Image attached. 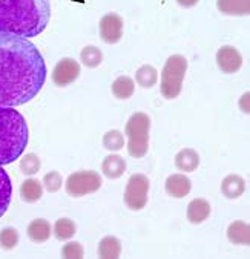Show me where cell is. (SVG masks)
Here are the masks:
<instances>
[{
	"mask_svg": "<svg viewBox=\"0 0 250 259\" xmlns=\"http://www.w3.org/2000/svg\"><path fill=\"white\" fill-rule=\"evenodd\" d=\"M45 80L46 65L37 46L25 37L0 34V106L26 105Z\"/></svg>",
	"mask_w": 250,
	"mask_h": 259,
	"instance_id": "cell-1",
	"label": "cell"
},
{
	"mask_svg": "<svg viewBox=\"0 0 250 259\" xmlns=\"http://www.w3.org/2000/svg\"><path fill=\"white\" fill-rule=\"evenodd\" d=\"M51 19L49 0H0V34L37 37Z\"/></svg>",
	"mask_w": 250,
	"mask_h": 259,
	"instance_id": "cell-2",
	"label": "cell"
},
{
	"mask_svg": "<svg viewBox=\"0 0 250 259\" xmlns=\"http://www.w3.org/2000/svg\"><path fill=\"white\" fill-rule=\"evenodd\" d=\"M28 140L29 129L25 117L14 108L0 106V166L19 160Z\"/></svg>",
	"mask_w": 250,
	"mask_h": 259,
	"instance_id": "cell-3",
	"label": "cell"
},
{
	"mask_svg": "<svg viewBox=\"0 0 250 259\" xmlns=\"http://www.w3.org/2000/svg\"><path fill=\"white\" fill-rule=\"evenodd\" d=\"M149 131L151 118L144 112H135L126 123L124 132L128 135V152L132 158H143L149 149Z\"/></svg>",
	"mask_w": 250,
	"mask_h": 259,
	"instance_id": "cell-4",
	"label": "cell"
},
{
	"mask_svg": "<svg viewBox=\"0 0 250 259\" xmlns=\"http://www.w3.org/2000/svg\"><path fill=\"white\" fill-rule=\"evenodd\" d=\"M187 71V60L181 54L171 56L161 71V95L168 100H175L183 91V81Z\"/></svg>",
	"mask_w": 250,
	"mask_h": 259,
	"instance_id": "cell-5",
	"label": "cell"
},
{
	"mask_svg": "<svg viewBox=\"0 0 250 259\" xmlns=\"http://www.w3.org/2000/svg\"><path fill=\"white\" fill-rule=\"evenodd\" d=\"M102 184H103V181H102V177H100L98 172L78 170V172H74L68 177V180L65 183V189H66V193L69 196L80 198V196L95 193L97 190H100Z\"/></svg>",
	"mask_w": 250,
	"mask_h": 259,
	"instance_id": "cell-6",
	"label": "cell"
},
{
	"mask_svg": "<svg viewBox=\"0 0 250 259\" xmlns=\"http://www.w3.org/2000/svg\"><path fill=\"white\" fill-rule=\"evenodd\" d=\"M149 186H151V181L143 174H134L128 180L124 189V204L128 209L134 212L144 209L149 198Z\"/></svg>",
	"mask_w": 250,
	"mask_h": 259,
	"instance_id": "cell-7",
	"label": "cell"
},
{
	"mask_svg": "<svg viewBox=\"0 0 250 259\" xmlns=\"http://www.w3.org/2000/svg\"><path fill=\"white\" fill-rule=\"evenodd\" d=\"M123 17L117 13H108L98 23V31H100V38L108 45H115L121 40L123 37Z\"/></svg>",
	"mask_w": 250,
	"mask_h": 259,
	"instance_id": "cell-8",
	"label": "cell"
},
{
	"mask_svg": "<svg viewBox=\"0 0 250 259\" xmlns=\"http://www.w3.org/2000/svg\"><path fill=\"white\" fill-rule=\"evenodd\" d=\"M81 74V68L80 63L75 62L71 57H65L60 62H57V65L53 69V81L56 86L65 88L69 86L71 83H74Z\"/></svg>",
	"mask_w": 250,
	"mask_h": 259,
	"instance_id": "cell-9",
	"label": "cell"
},
{
	"mask_svg": "<svg viewBox=\"0 0 250 259\" xmlns=\"http://www.w3.org/2000/svg\"><path fill=\"white\" fill-rule=\"evenodd\" d=\"M217 65L223 74H235L242 66V56L232 45H224L217 53Z\"/></svg>",
	"mask_w": 250,
	"mask_h": 259,
	"instance_id": "cell-10",
	"label": "cell"
},
{
	"mask_svg": "<svg viewBox=\"0 0 250 259\" xmlns=\"http://www.w3.org/2000/svg\"><path fill=\"white\" fill-rule=\"evenodd\" d=\"M211 212H212V207L207 199L195 198L187 205V220L193 226L203 224L211 217Z\"/></svg>",
	"mask_w": 250,
	"mask_h": 259,
	"instance_id": "cell-11",
	"label": "cell"
},
{
	"mask_svg": "<svg viewBox=\"0 0 250 259\" xmlns=\"http://www.w3.org/2000/svg\"><path fill=\"white\" fill-rule=\"evenodd\" d=\"M164 187H166V192L169 196L180 199V198H184L190 193L192 181L189 177H186L183 174H174V175L168 177Z\"/></svg>",
	"mask_w": 250,
	"mask_h": 259,
	"instance_id": "cell-12",
	"label": "cell"
},
{
	"mask_svg": "<svg viewBox=\"0 0 250 259\" xmlns=\"http://www.w3.org/2000/svg\"><path fill=\"white\" fill-rule=\"evenodd\" d=\"M26 233L34 244H43L51 238V224L43 218L32 220L26 227Z\"/></svg>",
	"mask_w": 250,
	"mask_h": 259,
	"instance_id": "cell-13",
	"label": "cell"
},
{
	"mask_svg": "<svg viewBox=\"0 0 250 259\" xmlns=\"http://www.w3.org/2000/svg\"><path fill=\"white\" fill-rule=\"evenodd\" d=\"M102 172L109 180H117L126 172V161L117 153H111L102 163Z\"/></svg>",
	"mask_w": 250,
	"mask_h": 259,
	"instance_id": "cell-14",
	"label": "cell"
},
{
	"mask_svg": "<svg viewBox=\"0 0 250 259\" xmlns=\"http://www.w3.org/2000/svg\"><path fill=\"white\" fill-rule=\"evenodd\" d=\"M221 192L227 199H238L245 192V180L236 174H230L223 180Z\"/></svg>",
	"mask_w": 250,
	"mask_h": 259,
	"instance_id": "cell-15",
	"label": "cell"
},
{
	"mask_svg": "<svg viewBox=\"0 0 250 259\" xmlns=\"http://www.w3.org/2000/svg\"><path fill=\"white\" fill-rule=\"evenodd\" d=\"M217 8L224 16H248L250 0H217Z\"/></svg>",
	"mask_w": 250,
	"mask_h": 259,
	"instance_id": "cell-16",
	"label": "cell"
},
{
	"mask_svg": "<svg viewBox=\"0 0 250 259\" xmlns=\"http://www.w3.org/2000/svg\"><path fill=\"white\" fill-rule=\"evenodd\" d=\"M175 166L181 172H193L199 166V155L196 150L186 147L175 155Z\"/></svg>",
	"mask_w": 250,
	"mask_h": 259,
	"instance_id": "cell-17",
	"label": "cell"
},
{
	"mask_svg": "<svg viewBox=\"0 0 250 259\" xmlns=\"http://www.w3.org/2000/svg\"><path fill=\"white\" fill-rule=\"evenodd\" d=\"M227 239L235 245L250 244V226L244 221H233L227 229Z\"/></svg>",
	"mask_w": 250,
	"mask_h": 259,
	"instance_id": "cell-18",
	"label": "cell"
},
{
	"mask_svg": "<svg viewBox=\"0 0 250 259\" xmlns=\"http://www.w3.org/2000/svg\"><path fill=\"white\" fill-rule=\"evenodd\" d=\"M11 196H13L11 178L4 169V166H0V218L7 213L8 207L11 204Z\"/></svg>",
	"mask_w": 250,
	"mask_h": 259,
	"instance_id": "cell-19",
	"label": "cell"
},
{
	"mask_svg": "<svg viewBox=\"0 0 250 259\" xmlns=\"http://www.w3.org/2000/svg\"><path fill=\"white\" fill-rule=\"evenodd\" d=\"M97 253L102 259H117L121 254V242L117 236H105L98 242Z\"/></svg>",
	"mask_w": 250,
	"mask_h": 259,
	"instance_id": "cell-20",
	"label": "cell"
},
{
	"mask_svg": "<svg viewBox=\"0 0 250 259\" xmlns=\"http://www.w3.org/2000/svg\"><path fill=\"white\" fill-rule=\"evenodd\" d=\"M43 196V184L35 178H28L20 184V198L22 201L32 204Z\"/></svg>",
	"mask_w": 250,
	"mask_h": 259,
	"instance_id": "cell-21",
	"label": "cell"
},
{
	"mask_svg": "<svg viewBox=\"0 0 250 259\" xmlns=\"http://www.w3.org/2000/svg\"><path fill=\"white\" fill-rule=\"evenodd\" d=\"M111 91H112V94H114L115 98H118V100H128L135 92V81L129 75H120L118 78L114 80Z\"/></svg>",
	"mask_w": 250,
	"mask_h": 259,
	"instance_id": "cell-22",
	"label": "cell"
},
{
	"mask_svg": "<svg viewBox=\"0 0 250 259\" xmlns=\"http://www.w3.org/2000/svg\"><path fill=\"white\" fill-rule=\"evenodd\" d=\"M135 81L144 89H151L158 81V71L152 65H143L135 72Z\"/></svg>",
	"mask_w": 250,
	"mask_h": 259,
	"instance_id": "cell-23",
	"label": "cell"
},
{
	"mask_svg": "<svg viewBox=\"0 0 250 259\" xmlns=\"http://www.w3.org/2000/svg\"><path fill=\"white\" fill-rule=\"evenodd\" d=\"M80 60H81V63H83L86 68L94 69V68H97V66L102 65V62H103V53H102V51H100L97 46L89 45V46H85V48L81 49V53H80Z\"/></svg>",
	"mask_w": 250,
	"mask_h": 259,
	"instance_id": "cell-24",
	"label": "cell"
},
{
	"mask_svg": "<svg viewBox=\"0 0 250 259\" xmlns=\"http://www.w3.org/2000/svg\"><path fill=\"white\" fill-rule=\"evenodd\" d=\"M77 232V227L74 224L72 220L69 218H60L56 221L54 224V229H53V233L56 236V239L59 241H69Z\"/></svg>",
	"mask_w": 250,
	"mask_h": 259,
	"instance_id": "cell-25",
	"label": "cell"
},
{
	"mask_svg": "<svg viewBox=\"0 0 250 259\" xmlns=\"http://www.w3.org/2000/svg\"><path fill=\"white\" fill-rule=\"evenodd\" d=\"M103 146L105 149L111 150V152H118L124 147V137L123 132H120L118 129H112L108 131L103 135Z\"/></svg>",
	"mask_w": 250,
	"mask_h": 259,
	"instance_id": "cell-26",
	"label": "cell"
},
{
	"mask_svg": "<svg viewBox=\"0 0 250 259\" xmlns=\"http://www.w3.org/2000/svg\"><path fill=\"white\" fill-rule=\"evenodd\" d=\"M41 167V161L38 158V155L35 153H26L25 157L20 160V170L23 175H28V177H32L35 175Z\"/></svg>",
	"mask_w": 250,
	"mask_h": 259,
	"instance_id": "cell-27",
	"label": "cell"
},
{
	"mask_svg": "<svg viewBox=\"0 0 250 259\" xmlns=\"http://www.w3.org/2000/svg\"><path fill=\"white\" fill-rule=\"evenodd\" d=\"M19 244V232L14 227H5L0 230V247L4 250H13Z\"/></svg>",
	"mask_w": 250,
	"mask_h": 259,
	"instance_id": "cell-28",
	"label": "cell"
},
{
	"mask_svg": "<svg viewBox=\"0 0 250 259\" xmlns=\"http://www.w3.org/2000/svg\"><path fill=\"white\" fill-rule=\"evenodd\" d=\"M43 187L49 192V193H56L62 189V184H63V180H62V175L57 172V170H51L48 172L45 177H43Z\"/></svg>",
	"mask_w": 250,
	"mask_h": 259,
	"instance_id": "cell-29",
	"label": "cell"
},
{
	"mask_svg": "<svg viewBox=\"0 0 250 259\" xmlns=\"http://www.w3.org/2000/svg\"><path fill=\"white\" fill-rule=\"evenodd\" d=\"M85 254L83 245L77 241H69L62 248V256L65 259H81Z\"/></svg>",
	"mask_w": 250,
	"mask_h": 259,
	"instance_id": "cell-30",
	"label": "cell"
},
{
	"mask_svg": "<svg viewBox=\"0 0 250 259\" xmlns=\"http://www.w3.org/2000/svg\"><path fill=\"white\" fill-rule=\"evenodd\" d=\"M199 2V0H177V4L183 8H192L195 7L196 4Z\"/></svg>",
	"mask_w": 250,
	"mask_h": 259,
	"instance_id": "cell-31",
	"label": "cell"
},
{
	"mask_svg": "<svg viewBox=\"0 0 250 259\" xmlns=\"http://www.w3.org/2000/svg\"><path fill=\"white\" fill-rule=\"evenodd\" d=\"M248 92H245L242 97H241V109H242V112H245V114H248Z\"/></svg>",
	"mask_w": 250,
	"mask_h": 259,
	"instance_id": "cell-32",
	"label": "cell"
},
{
	"mask_svg": "<svg viewBox=\"0 0 250 259\" xmlns=\"http://www.w3.org/2000/svg\"><path fill=\"white\" fill-rule=\"evenodd\" d=\"M74 2H85V0H74Z\"/></svg>",
	"mask_w": 250,
	"mask_h": 259,
	"instance_id": "cell-33",
	"label": "cell"
}]
</instances>
